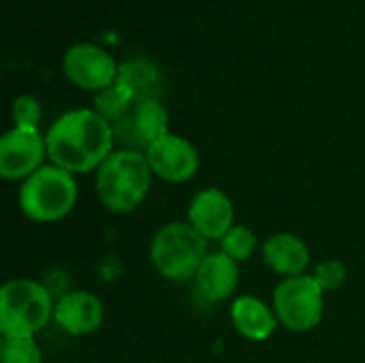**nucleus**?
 Masks as SVG:
<instances>
[{
  "label": "nucleus",
  "mask_w": 365,
  "mask_h": 363,
  "mask_svg": "<svg viewBox=\"0 0 365 363\" xmlns=\"http://www.w3.org/2000/svg\"><path fill=\"white\" fill-rule=\"evenodd\" d=\"M41 116H43L41 103L32 94H21L13 101L11 118L17 128H38Z\"/></svg>",
  "instance_id": "obj_20"
},
{
  "label": "nucleus",
  "mask_w": 365,
  "mask_h": 363,
  "mask_svg": "<svg viewBox=\"0 0 365 363\" xmlns=\"http://www.w3.org/2000/svg\"><path fill=\"white\" fill-rule=\"evenodd\" d=\"M261 252L265 265L284 278L302 276L310 265V248L295 233H276L267 237Z\"/></svg>",
  "instance_id": "obj_14"
},
{
  "label": "nucleus",
  "mask_w": 365,
  "mask_h": 363,
  "mask_svg": "<svg viewBox=\"0 0 365 363\" xmlns=\"http://www.w3.org/2000/svg\"><path fill=\"white\" fill-rule=\"evenodd\" d=\"M231 321H233V327L237 329V334L252 342L267 340L280 325L274 308H269L265 302H261L252 295H242L233 302Z\"/></svg>",
  "instance_id": "obj_16"
},
{
  "label": "nucleus",
  "mask_w": 365,
  "mask_h": 363,
  "mask_svg": "<svg viewBox=\"0 0 365 363\" xmlns=\"http://www.w3.org/2000/svg\"><path fill=\"white\" fill-rule=\"evenodd\" d=\"M207 255V240L190 223L163 225L150 244V261L169 282L195 280Z\"/></svg>",
  "instance_id": "obj_4"
},
{
  "label": "nucleus",
  "mask_w": 365,
  "mask_h": 363,
  "mask_svg": "<svg viewBox=\"0 0 365 363\" xmlns=\"http://www.w3.org/2000/svg\"><path fill=\"white\" fill-rule=\"evenodd\" d=\"M0 363H43V355L34 338H9L2 342Z\"/></svg>",
  "instance_id": "obj_19"
},
{
  "label": "nucleus",
  "mask_w": 365,
  "mask_h": 363,
  "mask_svg": "<svg viewBox=\"0 0 365 363\" xmlns=\"http://www.w3.org/2000/svg\"><path fill=\"white\" fill-rule=\"evenodd\" d=\"M19 210L21 214L38 225L58 223L68 216L77 203L75 175L56 167L43 165L19 186Z\"/></svg>",
  "instance_id": "obj_5"
},
{
  "label": "nucleus",
  "mask_w": 365,
  "mask_h": 363,
  "mask_svg": "<svg viewBox=\"0 0 365 363\" xmlns=\"http://www.w3.org/2000/svg\"><path fill=\"white\" fill-rule=\"evenodd\" d=\"M317 285L321 287L323 293H331V291H338L344 282H346V265L338 259H329V261H323L314 276Z\"/></svg>",
  "instance_id": "obj_21"
},
{
  "label": "nucleus",
  "mask_w": 365,
  "mask_h": 363,
  "mask_svg": "<svg viewBox=\"0 0 365 363\" xmlns=\"http://www.w3.org/2000/svg\"><path fill=\"white\" fill-rule=\"evenodd\" d=\"M240 285V263L225 252H212L195 276V291L203 302L218 304L229 300Z\"/></svg>",
  "instance_id": "obj_13"
},
{
  "label": "nucleus",
  "mask_w": 365,
  "mask_h": 363,
  "mask_svg": "<svg viewBox=\"0 0 365 363\" xmlns=\"http://www.w3.org/2000/svg\"><path fill=\"white\" fill-rule=\"evenodd\" d=\"M53 321L75 338L90 336L103 327L105 306L90 291H68L56 302Z\"/></svg>",
  "instance_id": "obj_12"
},
{
  "label": "nucleus",
  "mask_w": 365,
  "mask_h": 363,
  "mask_svg": "<svg viewBox=\"0 0 365 363\" xmlns=\"http://www.w3.org/2000/svg\"><path fill=\"white\" fill-rule=\"evenodd\" d=\"M64 75L83 90H103L118 77L115 60L94 43H75L62 58Z\"/></svg>",
  "instance_id": "obj_9"
},
{
  "label": "nucleus",
  "mask_w": 365,
  "mask_h": 363,
  "mask_svg": "<svg viewBox=\"0 0 365 363\" xmlns=\"http://www.w3.org/2000/svg\"><path fill=\"white\" fill-rule=\"evenodd\" d=\"M145 158L150 163L152 173L163 182H171V184L190 182L199 171L197 148L188 139L173 133L165 135L154 145H150Z\"/></svg>",
  "instance_id": "obj_10"
},
{
  "label": "nucleus",
  "mask_w": 365,
  "mask_h": 363,
  "mask_svg": "<svg viewBox=\"0 0 365 363\" xmlns=\"http://www.w3.org/2000/svg\"><path fill=\"white\" fill-rule=\"evenodd\" d=\"M255 250H257V235L246 225H233L229 233L220 240V252H225L237 263L248 261L255 255Z\"/></svg>",
  "instance_id": "obj_18"
},
{
  "label": "nucleus",
  "mask_w": 365,
  "mask_h": 363,
  "mask_svg": "<svg viewBox=\"0 0 365 363\" xmlns=\"http://www.w3.org/2000/svg\"><path fill=\"white\" fill-rule=\"evenodd\" d=\"M51 165L68 173H90L113 152L111 124L94 109H73L62 113L45 135Z\"/></svg>",
  "instance_id": "obj_1"
},
{
  "label": "nucleus",
  "mask_w": 365,
  "mask_h": 363,
  "mask_svg": "<svg viewBox=\"0 0 365 363\" xmlns=\"http://www.w3.org/2000/svg\"><path fill=\"white\" fill-rule=\"evenodd\" d=\"M45 156L47 143L38 128L13 126L0 139V175L6 182H26L43 167Z\"/></svg>",
  "instance_id": "obj_8"
},
{
  "label": "nucleus",
  "mask_w": 365,
  "mask_h": 363,
  "mask_svg": "<svg viewBox=\"0 0 365 363\" xmlns=\"http://www.w3.org/2000/svg\"><path fill=\"white\" fill-rule=\"evenodd\" d=\"M113 143H120V150L148 152L158 139L169 135V113L163 101H139L130 111L111 124Z\"/></svg>",
  "instance_id": "obj_7"
},
{
  "label": "nucleus",
  "mask_w": 365,
  "mask_h": 363,
  "mask_svg": "<svg viewBox=\"0 0 365 363\" xmlns=\"http://www.w3.org/2000/svg\"><path fill=\"white\" fill-rule=\"evenodd\" d=\"M118 83H122L135 103L139 101H163L167 92V81L163 71L148 58L137 56L130 60H124L118 66Z\"/></svg>",
  "instance_id": "obj_15"
},
{
  "label": "nucleus",
  "mask_w": 365,
  "mask_h": 363,
  "mask_svg": "<svg viewBox=\"0 0 365 363\" xmlns=\"http://www.w3.org/2000/svg\"><path fill=\"white\" fill-rule=\"evenodd\" d=\"M152 169L143 152L113 150L96 171V197L113 214L135 212L152 188Z\"/></svg>",
  "instance_id": "obj_2"
},
{
  "label": "nucleus",
  "mask_w": 365,
  "mask_h": 363,
  "mask_svg": "<svg viewBox=\"0 0 365 363\" xmlns=\"http://www.w3.org/2000/svg\"><path fill=\"white\" fill-rule=\"evenodd\" d=\"M312 276L284 278L274 291V312L282 327L295 334L314 329L323 321L325 300Z\"/></svg>",
  "instance_id": "obj_6"
},
{
  "label": "nucleus",
  "mask_w": 365,
  "mask_h": 363,
  "mask_svg": "<svg viewBox=\"0 0 365 363\" xmlns=\"http://www.w3.org/2000/svg\"><path fill=\"white\" fill-rule=\"evenodd\" d=\"M56 310L43 282L30 278L9 280L0 291V332L9 338H34L47 327Z\"/></svg>",
  "instance_id": "obj_3"
},
{
  "label": "nucleus",
  "mask_w": 365,
  "mask_h": 363,
  "mask_svg": "<svg viewBox=\"0 0 365 363\" xmlns=\"http://www.w3.org/2000/svg\"><path fill=\"white\" fill-rule=\"evenodd\" d=\"M133 105H135V98H133L130 92H128L122 83H118V81H113L111 86L98 90L96 96H94V111H96L103 120H107L109 124H113V122H118L120 118H124V116L130 111Z\"/></svg>",
  "instance_id": "obj_17"
},
{
  "label": "nucleus",
  "mask_w": 365,
  "mask_h": 363,
  "mask_svg": "<svg viewBox=\"0 0 365 363\" xmlns=\"http://www.w3.org/2000/svg\"><path fill=\"white\" fill-rule=\"evenodd\" d=\"M233 201L220 188L199 190L188 205V223L205 240H222L233 227Z\"/></svg>",
  "instance_id": "obj_11"
}]
</instances>
